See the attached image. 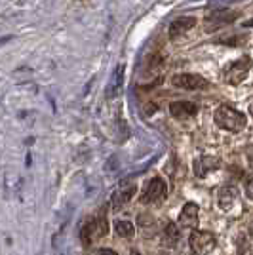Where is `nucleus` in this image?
Wrapping results in <instances>:
<instances>
[{
    "label": "nucleus",
    "mask_w": 253,
    "mask_h": 255,
    "mask_svg": "<svg viewBox=\"0 0 253 255\" xmlns=\"http://www.w3.org/2000/svg\"><path fill=\"white\" fill-rule=\"evenodd\" d=\"M93 232L97 238H103L107 232H109V221H107V215H105V209L99 211V215L95 217V223H93Z\"/></svg>",
    "instance_id": "obj_14"
},
{
    "label": "nucleus",
    "mask_w": 253,
    "mask_h": 255,
    "mask_svg": "<svg viewBox=\"0 0 253 255\" xmlns=\"http://www.w3.org/2000/svg\"><path fill=\"white\" fill-rule=\"evenodd\" d=\"M99 255H116L113 250H109V248H99Z\"/></svg>",
    "instance_id": "obj_21"
},
{
    "label": "nucleus",
    "mask_w": 253,
    "mask_h": 255,
    "mask_svg": "<svg viewBox=\"0 0 253 255\" xmlns=\"http://www.w3.org/2000/svg\"><path fill=\"white\" fill-rule=\"evenodd\" d=\"M250 113H252V116H253V103L250 105Z\"/></svg>",
    "instance_id": "obj_24"
},
{
    "label": "nucleus",
    "mask_w": 253,
    "mask_h": 255,
    "mask_svg": "<svg viewBox=\"0 0 253 255\" xmlns=\"http://www.w3.org/2000/svg\"><path fill=\"white\" fill-rule=\"evenodd\" d=\"M115 231L118 236H122V238H132L134 234H135V227L130 223V221H126V219H118L115 225Z\"/></svg>",
    "instance_id": "obj_15"
},
{
    "label": "nucleus",
    "mask_w": 253,
    "mask_h": 255,
    "mask_svg": "<svg viewBox=\"0 0 253 255\" xmlns=\"http://www.w3.org/2000/svg\"><path fill=\"white\" fill-rule=\"evenodd\" d=\"M246 196L253 200V179H250V181L246 183Z\"/></svg>",
    "instance_id": "obj_19"
},
{
    "label": "nucleus",
    "mask_w": 253,
    "mask_h": 255,
    "mask_svg": "<svg viewBox=\"0 0 253 255\" xmlns=\"http://www.w3.org/2000/svg\"><path fill=\"white\" fill-rule=\"evenodd\" d=\"M252 69V59L250 57H242L238 61H232L229 67L225 69L223 76H225V82L232 84V86H238Z\"/></svg>",
    "instance_id": "obj_2"
},
{
    "label": "nucleus",
    "mask_w": 253,
    "mask_h": 255,
    "mask_svg": "<svg viewBox=\"0 0 253 255\" xmlns=\"http://www.w3.org/2000/svg\"><path fill=\"white\" fill-rule=\"evenodd\" d=\"M219 168H221V160L217 156H202V158H196L194 162V173L204 177L211 170H219Z\"/></svg>",
    "instance_id": "obj_12"
},
{
    "label": "nucleus",
    "mask_w": 253,
    "mask_h": 255,
    "mask_svg": "<svg viewBox=\"0 0 253 255\" xmlns=\"http://www.w3.org/2000/svg\"><path fill=\"white\" fill-rule=\"evenodd\" d=\"M213 122L221 128V130H227V132H242L246 128V116L242 113H238L236 109H232L229 105H221L215 113H213Z\"/></svg>",
    "instance_id": "obj_1"
},
{
    "label": "nucleus",
    "mask_w": 253,
    "mask_h": 255,
    "mask_svg": "<svg viewBox=\"0 0 253 255\" xmlns=\"http://www.w3.org/2000/svg\"><path fill=\"white\" fill-rule=\"evenodd\" d=\"M130 255H141V254H139L137 250H134V252H132V254H130Z\"/></svg>",
    "instance_id": "obj_23"
},
{
    "label": "nucleus",
    "mask_w": 253,
    "mask_h": 255,
    "mask_svg": "<svg viewBox=\"0 0 253 255\" xmlns=\"http://www.w3.org/2000/svg\"><path fill=\"white\" fill-rule=\"evenodd\" d=\"M198 204H194V202H188V204H185L183 209H181V213H179V227H183V229H194L196 225H198Z\"/></svg>",
    "instance_id": "obj_7"
},
{
    "label": "nucleus",
    "mask_w": 253,
    "mask_h": 255,
    "mask_svg": "<svg viewBox=\"0 0 253 255\" xmlns=\"http://www.w3.org/2000/svg\"><path fill=\"white\" fill-rule=\"evenodd\" d=\"M164 238H166V244H168V246H173V244L179 240V229H177L175 223L168 221V225H166V229H164Z\"/></svg>",
    "instance_id": "obj_16"
},
{
    "label": "nucleus",
    "mask_w": 253,
    "mask_h": 255,
    "mask_svg": "<svg viewBox=\"0 0 253 255\" xmlns=\"http://www.w3.org/2000/svg\"><path fill=\"white\" fill-rule=\"evenodd\" d=\"M92 231H93V225H84V227L80 229V240H82V244H84L86 248L92 246Z\"/></svg>",
    "instance_id": "obj_17"
},
{
    "label": "nucleus",
    "mask_w": 253,
    "mask_h": 255,
    "mask_svg": "<svg viewBox=\"0 0 253 255\" xmlns=\"http://www.w3.org/2000/svg\"><path fill=\"white\" fill-rule=\"evenodd\" d=\"M240 255H253V248H250V246H242V248H240Z\"/></svg>",
    "instance_id": "obj_20"
},
{
    "label": "nucleus",
    "mask_w": 253,
    "mask_h": 255,
    "mask_svg": "<svg viewBox=\"0 0 253 255\" xmlns=\"http://www.w3.org/2000/svg\"><path fill=\"white\" fill-rule=\"evenodd\" d=\"M135 192H137V183H134V181H122L120 187L116 188L115 196H113V202H115L116 206L128 204V202L135 196Z\"/></svg>",
    "instance_id": "obj_8"
},
{
    "label": "nucleus",
    "mask_w": 253,
    "mask_h": 255,
    "mask_svg": "<svg viewBox=\"0 0 253 255\" xmlns=\"http://www.w3.org/2000/svg\"><path fill=\"white\" fill-rule=\"evenodd\" d=\"M236 198H238V188L234 185L221 187L219 192H217V204H219L221 209H230L232 204L236 202Z\"/></svg>",
    "instance_id": "obj_11"
},
{
    "label": "nucleus",
    "mask_w": 253,
    "mask_h": 255,
    "mask_svg": "<svg viewBox=\"0 0 253 255\" xmlns=\"http://www.w3.org/2000/svg\"><path fill=\"white\" fill-rule=\"evenodd\" d=\"M190 250L194 255H207L215 248V236L207 231H194L190 234Z\"/></svg>",
    "instance_id": "obj_3"
},
{
    "label": "nucleus",
    "mask_w": 253,
    "mask_h": 255,
    "mask_svg": "<svg viewBox=\"0 0 253 255\" xmlns=\"http://www.w3.org/2000/svg\"><path fill=\"white\" fill-rule=\"evenodd\" d=\"M171 82L175 88H183V90H206V88H209V82L200 74H175L171 78Z\"/></svg>",
    "instance_id": "obj_5"
},
{
    "label": "nucleus",
    "mask_w": 253,
    "mask_h": 255,
    "mask_svg": "<svg viewBox=\"0 0 253 255\" xmlns=\"http://www.w3.org/2000/svg\"><path fill=\"white\" fill-rule=\"evenodd\" d=\"M194 25H196V19H194V17H190V16L177 17L173 23L169 25V36H171V38H175V36L183 34V33H186V31H190Z\"/></svg>",
    "instance_id": "obj_13"
},
{
    "label": "nucleus",
    "mask_w": 253,
    "mask_h": 255,
    "mask_svg": "<svg viewBox=\"0 0 253 255\" xmlns=\"http://www.w3.org/2000/svg\"><path fill=\"white\" fill-rule=\"evenodd\" d=\"M124 70H126V65L124 63H118L116 65L115 72H113V76H111V82H109V86H107V99H113L116 97L118 93L122 92V82H124Z\"/></svg>",
    "instance_id": "obj_10"
},
{
    "label": "nucleus",
    "mask_w": 253,
    "mask_h": 255,
    "mask_svg": "<svg viewBox=\"0 0 253 255\" xmlns=\"http://www.w3.org/2000/svg\"><path fill=\"white\" fill-rule=\"evenodd\" d=\"M246 156H248L250 168L253 170V145H248V147H246Z\"/></svg>",
    "instance_id": "obj_18"
},
{
    "label": "nucleus",
    "mask_w": 253,
    "mask_h": 255,
    "mask_svg": "<svg viewBox=\"0 0 253 255\" xmlns=\"http://www.w3.org/2000/svg\"><path fill=\"white\" fill-rule=\"evenodd\" d=\"M168 192V187L162 181L160 177H154L147 183V188H145V194L141 196L143 202H156V200H162Z\"/></svg>",
    "instance_id": "obj_6"
},
{
    "label": "nucleus",
    "mask_w": 253,
    "mask_h": 255,
    "mask_svg": "<svg viewBox=\"0 0 253 255\" xmlns=\"http://www.w3.org/2000/svg\"><path fill=\"white\" fill-rule=\"evenodd\" d=\"M236 17H238V12H230V10H213V12H209L206 16L204 27H206V31L213 33V31H217V29H221V27H225V25L236 21Z\"/></svg>",
    "instance_id": "obj_4"
},
{
    "label": "nucleus",
    "mask_w": 253,
    "mask_h": 255,
    "mask_svg": "<svg viewBox=\"0 0 253 255\" xmlns=\"http://www.w3.org/2000/svg\"><path fill=\"white\" fill-rule=\"evenodd\" d=\"M169 113L179 120H185V118H190L198 113V105L192 101H173L169 105Z\"/></svg>",
    "instance_id": "obj_9"
},
{
    "label": "nucleus",
    "mask_w": 253,
    "mask_h": 255,
    "mask_svg": "<svg viewBox=\"0 0 253 255\" xmlns=\"http://www.w3.org/2000/svg\"><path fill=\"white\" fill-rule=\"evenodd\" d=\"M244 25H246V27H253V19H250V21H246Z\"/></svg>",
    "instance_id": "obj_22"
}]
</instances>
